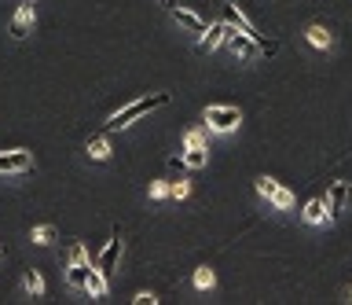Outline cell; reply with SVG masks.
<instances>
[{"instance_id": "26", "label": "cell", "mask_w": 352, "mask_h": 305, "mask_svg": "<svg viewBox=\"0 0 352 305\" xmlns=\"http://www.w3.org/2000/svg\"><path fill=\"white\" fill-rule=\"evenodd\" d=\"M0 257H4V250H0Z\"/></svg>"}, {"instance_id": "3", "label": "cell", "mask_w": 352, "mask_h": 305, "mask_svg": "<svg viewBox=\"0 0 352 305\" xmlns=\"http://www.w3.org/2000/svg\"><path fill=\"white\" fill-rule=\"evenodd\" d=\"M257 191H261V195H264V199H268L272 206H279V210H290V206H294V195L286 191L279 180H268V177H261V180H257Z\"/></svg>"}, {"instance_id": "8", "label": "cell", "mask_w": 352, "mask_h": 305, "mask_svg": "<svg viewBox=\"0 0 352 305\" xmlns=\"http://www.w3.org/2000/svg\"><path fill=\"white\" fill-rule=\"evenodd\" d=\"M231 30H235V26H231L228 19H224V23H213V26H206V30H202V41H198V48H202V52H213V48L220 45V41H224V37L231 34Z\"/></svg>"}, {"instance_id": "14", "label": "cell", "mask_w": 352, "mask_h": 305, "mask_svg": "<svg viewBox=\"0 0 352 305\" xmlns=\"http://www.w3.org/2000/svg\"><path fill=\"white\" fill-rule=\"evenodd\" d=\"M184 166L187 169H202L206 166V147H187L184 151Z\"/></svg>"}, {"instance_id": "22", "label": "cell", "mask_w": 352, "mask_h": 305, "mask_svg": "<svg viewBox=\"0 0 352 305\" xmlns=\"http://www.w3.org/2000/svg\"><path fill=\"white\" fill-rule=\"evenodd\" d=\"M169 195H176V199H184V195H187V180H176L173 188H169Z\"/></svg>"}, {"instance_id": "10", "label": "cell", "mask_w": 352, "mask_h": 305, "mask_svg": "<svg viewBox=\"0 0 352 305\" xmlns=\"http://www.w3.org/2000/svg\"><path fill=\"white\" fill-rule=\"evenodd\" d=\"M173 19H176L184 30H191V34H202V30H206L202 19H198L195 12H187V8H173Z\"/></svg>"}, {"instance_id": "13", "label": "cell", "mask_w": 352, "mask_h": 305, "mask_svg": "<svg viewBox=\"0 0 352 305\" xmlns=\"http://www.w3.org/2000/svg\"><path fill=\"white\" fill-rule=\"evenodd\" d=\"M305 221H308V224L327 221V202H323V199H308V202H305Z\"/></svg>"}, {"instance_id": "25", "label": "cell", "mask_w": 352, "mask_h": 305, "mask_svg": "<svg viewBox=\"0 0 352 305\" xmlns=\"http://www.w3.org/2000/svg\"><path fill=\"white\" fill-rule=\"evenodd\" d=\"M162 4H165V8H169V12H173V8L180 4V0H162Z\"/></svg>"}, {"instance_id": "20", "label": "cell", "mask_w": 352, "mask_h": 305, "mask_svg": "<svg viewBox=\"0 0 352 305\" xmlns=\"http://www.w3.org/2000/svg\"><path fill=\"white\" fill-rule=\"evenodd\" d=\"M184 144H187V147H206V133H202V129H191Z\"/></svg>"}, {"instance_id": "19", "label": "cell", "mask_w": 352, "mask_h": 305, "mask_svg": "<svg viewBox=\"0 0 352 305\" xmlns=\"http://www.w3.org/2000/svg\"><path fill=\"white\" fill-rule=\"evenodd\" d=\"M70 265H88V250H85L81 243L70 246Z\"/></svg>"}, {"instance_id": "17", "label": "cell", "mask_w": 352, "mask_h": 305, "mask_svg": "<svg viewBox=\"0 0 352 305\" xmlns=\"http://www.w3.org/2000/svg\"><path fill=\"white\" fill-rule=\"evenodd\" d=\"M88 155H92V158H107V155H110V147H107V140H103V136H96V140H88Z\"/></svg>"}, {"instance_id": "2", "label": "cell", "mask_w": 352, "mask_h": 305, "mask_svg": "<svg viewBox=\"0 0 352 305\" xmlns=\"http://www.w3.org/2000/svg\"><path fill=\"white\" fill-rule=\"evenodd\" d=\"M239 122H242L239 107H206V125L213 133H231V129H239Z\"/></svg>"}, {"instance_id": "7", "label": "cell", "mask_w": 352, "mask_h": 305, "mask_svg": "<svg viewBox=\"0 0 352 305\" xmlns=\"http://www.w3.org/2000/svg\"><path fill=\"white\" fill-rule=\"evenodd\" d=\"M30 30H33V0H26V4L11 15V37H15V41L30 37Z\"/></svg>"}, {"instance_id": "18", "label": "cell", "mask_w": 352, "mask_h": 305, "mask_svg": "<svg viewBox=\"0 0 352 305\" xmlns=\"http://www.w3.org/2000/svg\"><path fill=\"white\" fill-rule=\"evenodd\" d=\"M217 283V276H213V269H198L195 272V287H202V291H209Z\"/></svg>"}, {"instance_id": "4", "label": "cell", "mask_w": 352, "mask_h": 305, "mask_svg": "<svg viewBox=\"0 0 352 305\" xmlns=\"http://www.w3.org/2000/svg\"><path fill=\"white\" fill-rule=\"evenodd\" d=\"M118 257H121V228H114V232H110V243L103 246V254H99L96 269L103 272V276H110V272L118 269Z\"/></svg>"}, {"instance_id": "23", "label": "cell", "mask_w": 352, "mask_h": 305, "mask_svg": "<svg viewBox=\"0 0 352 305\" xmlns=\"http://www.w3.org/2000/svg\"><path fill=\"white\" fill-rule=\"evenodd\" d=\"M151 195L154 199H165V195H169V184H151Z\"/></svg>"}, {"instance_id": "11", "label": "cell", "mask_w": 352, "mask_h": 305, "mask_svg": "<svg viewBox=\"0 0 352 305\" xmlns=\"http://www.w3.org/2000/svg\"><path fill=\"white\" fill-rule=\"evenodd\" d=\"M305 37L312 41L316 48H330V45H334V34H330L327 26H319V23H312V26H308V30H305Z\"/></svg>"}, {"instance_id": "6", "label": "cell", "mask_w": 352, "mask_h": 305, "mask_svg": "<svg viewBox=\"0 0 352 305\" xmlns=\"http://www.w3.org/2000/svg\"><path fill=\"white\" fill-rule=\"evenodd\" d=\"M228 41V48L235 52L239 59H253V56H261V45L253 37H246V34H239V30H231V34L224 37Z\"/></svg>"}, {"instance_id": "15", "label": "cell", "mask_w": 352, "mask_h": 305, "mask_svg": "<svg viewBox=\"0 0 352 305\" xmlns=\"http://www.w3.org/2000/svg\"><path fill=\"white\" fill-rule=\"evenodd\" d=\"M88 269H92V265H74L70 272H66V283H70V287H85V280H88Z\"/></svg>"}, {"instance_id": "9", "label": "cell", "mask_w": 352, "mask_h": 305, "mask_svg": "<svg viewBox=\"0 0 352 305\" xmlns=\"http://www.w3.org/2000/svg\"><path fill=\"white\" fill-rule=\"evenodd\" d=\"M30 151H4L0 155V173H26L30 169Z\"/></svg>"}, {"instance_id": "12", "label": "cell", "mask_w": 352, "mask_h": 305, "mask_svg": "<svg viewBox=\"0 0 352 305\" xmlns=\"http://www.w3.org/2000/svg\"><path fill=\"white\" fill-rule=\"evenodd\" d=\"M85 287L92 298H107V276L99 269H88V280H85Z\"/></svg>"}, {"instance_id": "16", "label": "cell", "mask_w": 352, "mask_h": 305, "mask_svg": "<svg viewBox=\"0 0 352 305\" xmlns=\"http://www.w3.org/2000/svg\"><path fill=\"white\" fill-rule=\"evenodd\" d=\"M26 291L33 294V298H41V294H44V280H41V272H26Z\"/></svg>"}, {"instance_id": "21", "label": "cell", "mask_w": 352, "mask_h": 305, "mask_svg": "<svg viewBox=\"0 0 352 305\" xmlns=\"http://www.w3.org/2000/svg\"><path fill=\"white\" fill-rule=\"evenodd\" d=\"M55 239V228L52 224H44V228H37V232H33V243H52Z\"/></svg>"}, {"instance_id": "24", "label": "cell", "mask_w": 352, "mask_h": 305, "mask_svg": "<svg viewBox=\"0 0 352 305\" xmlns=\"http://www.w3.org/2000/svg\"><path fill=\"white\" fill-rule=\"evenodd\" d=\"M132 302H136V305H154L158 298H154V294H136V298H132Z\"/></svg>"}, {"instance_id": "1", "label": "cell", "mask_w": 352, "mask_h": 305, "mask_svg": "<svg viewBox=\"0 0 352 305\" xmlns=\"http://www.w3.org/2000/svg\"><path fill=\"white\" fill-rule=\"evenodd\" d=\"M165 103H169V92H154V96H143V100H136V103H129L125 111H118L114 118H110L103 133H118V129H125V125H132V122H136V118H143V114H151V111H158V107H165Z\"/></svg>"}, {"instance_id": "5", "label": "cell", "mask_w": 352, "mask_h": 305, "mask_svg": "<svg viewBox=\"0 0 352 305\" xmlns=\"http://www.w3.org/2000/svg\"><path fill=\"white\" fill-rule=\"evenodd\" d=\"M345 202H349V184L334 180V184H330V191H327V217H330V221H338V217H341Z\"/></svg>"}]
</instances>
